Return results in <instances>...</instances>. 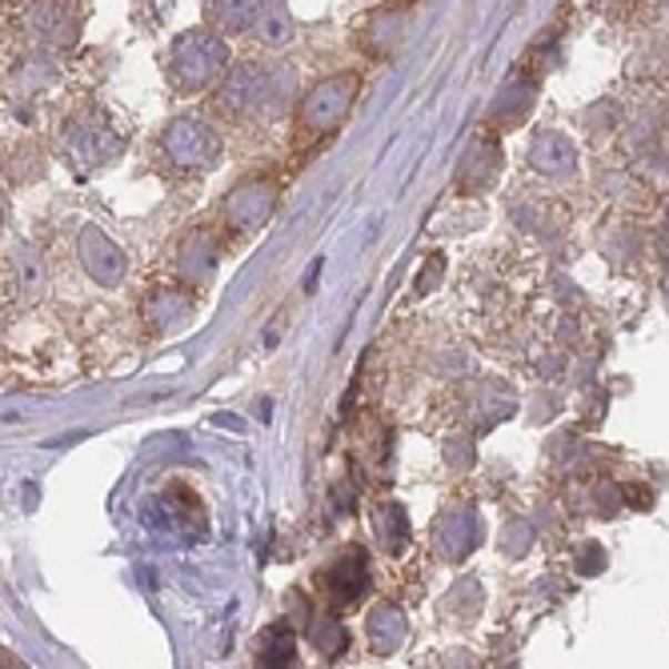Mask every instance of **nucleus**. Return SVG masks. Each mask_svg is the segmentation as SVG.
<instances>
[{
    "label": "nucleus",
    "instance_id": "1",
    "mask_svg": "<svg viewBox=\"0 0 669 669\" xmlns=\"http://www.w3.org/2000/svg\"><path fill=\"white\" fill-rule=\"evenodd\" d=\"M225 64V49L221 41L213 37H185V41L176 44V57H173V69H176V81L181 89H201L205 81H213V72Z\"/></svg>",
    "mask_w": 669,
    "mask_h": 669
},
{
    "label": "nucleus",
    "instance_id": "2",
    "mask_svg": "<svg viewBox=\"0 0 669 669\" xmlns=\"http://www.w3.org/2000/svg\"><path fill=\"white\" fill-rule=\"evenodd\" d=\"M353 93H357V81L353 77H333V81H321L317 89L310 93V101H305V124H313V129H333V124L345 116V109H349Z\"/></svg>",
    "mask_w": 669,
    "mask_h": 669
},
{
    "label": "nucleus",
    "instance_id": "3",
    "mask_svg": "<svg viewBox=\"0 0 669 669\" xmlns=\"http://www.w3.org/2000/svg\"><path fill=\"white\" fill-rule=\"evenodd\" d=\"M165 144H169V156H173L181 169H205L216 156V136L209 133L205 124H196V121L173 124L169 136H165Z\"/></svg>",
    "mask_w": 669,
    "mask_h": 669
},
{
    "label": "nucleus",
    "instance_id": "4",
    "mask_svg": "<svg viewBox=\"0 0 669 669\" xmlns=\"http://www.w3.org/2000/svg\"><path fill=\"white\" fill-rule=\"evenodd\" d=\"M81 253H84V261H89V268H93V273L104 281V285H113V281L124 277V253H121V249L109 245V241H104L97 229H84Z\"/></svg>",
    "mask_w": 669,
    "mask_h": 669
},
{
    "label": "nucleus",
    "instance_id": "5",
    "mask_svg": "<svg viewBox=\"0 0 669 669\" xmlns=\"http://www.w3.org/2000/svg\"><path fill=\"white\" fill-rule=\"evenodd\" d=\"M268 209H273V189L249 185L229 201V221H233L237 229H257L268 216Z\"/></svg>",
    "mask_w": 669,
    "mask_h": 669
},
{
    "label": "nucleus",
    "instance_id": "6",
    "mask_svg": "<svg viewBox=\"0 0 669 669\" xmlns=\"http://www.w3.org/2000/svg\"><path fill=\"white\" fill-rule=\"evenodd\" d=\"M529 161H534L541 173H569L574 169V149H569L566 136L557 133H541L534 141V149H529Z\"/></svg>",
    "mask_w": 669,
    "mask_h": 669
},
{
    "label": "nucleus",
    "instance_id": "7",
    "mask_svg": "<svg viewBox=\"0 0 669 669\" xmlns=\"http://www.w3.org/2000/svg\"><path fill=\"white\" fill-rule=\"evenodd\" d=\"M405 629H409V626H405L402 614H397L393 606H382L369 618V641H377V649H382V653H393V649L402 646Z\"/></svg>",
    "mask_w": 669,
    "mask_h": 669
}]
</instances>
